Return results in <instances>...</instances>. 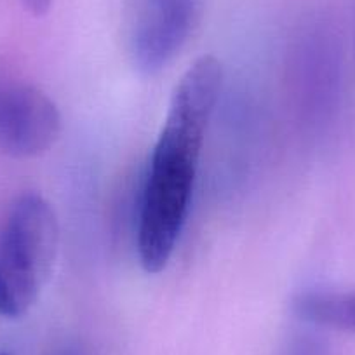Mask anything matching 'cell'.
I'll list each match as a JSON object with an SVG mask.
<instances>
[{
  "label": "cell",
  "instance_id": "cell-6",
  "mask_svg": "<svg viewBox=\"0 0 355 355\" xmlns=\"http://www.w3.org/2000/svg\"><path fill=\"white\" fill-rule=\"evenodd\" d=\"M300 319L327 329L355 333V291H305L293 302Z\"/></svg>",
  "mask_w": 355,
  "mask_h": 355
},
{
  "label": "cell",
  "instance_id": "cell-8",
  "mask_svg": "<svg viewBox=\"0 0 355 355\" xmlns=\"http://www.w3.org/2000/svg\"><path fill=\"white\" fill-rule=\"evenodd\" d=\"M60 355H80V354H78L77 350H71V348H70V350H64V352H61Z\"/></svg>",
  "mask_w": 355,
  "mask_h": 355
},
{
  "label": "cell",
  "instance_id": "cell-7",
  "mask_svg": "<svg viewBox=\"0 0 355 355\" xmlns=\"http://www.w3.org/2000/svg\"><path fill=\"white\" fill-rule=\"evenodd\" d=\"M21 4L25 6L26 11L32 12L33 16H44L49 12L53 0H21Z\"/></svg>",
  "mask_w": 355,
  "mask_h": 355
},
{
  "label": "cell",
  "instance_id": "cell-1",
  "mask_svg": "<svg viewBox=\"0 0 355 355\" xmlns=\"http://www.w3.org/2000/svg\"><path fill=\"white\" fill-rule=\"evenodd\" d=\"M223 85V67L200 56L171 98L153 148L138 216V256L146 274L167 266L187 223L207 128Z\"/></svg>",
  "mask_w": 355,
  "mask_h": 355
},
{
  "label": "cell",
  "instance_id": "cell-9",
  "mask_svg": "<svg viewBox=\"0 0 355 355\" xmlns=\"http://www.w3.org/2000/svg\"><path fill=\"white\" fill-rule=\"evenodd\" d=\"M0 355H8V354H0Z\"/></svg>",
  "mask_w": 355,
  "mask_h": 355
},
{
  "label": "cell",
  "instance_id": "cell-5",
  "mask_svg": "<svg viewBox=\"0 0 355 355\" xmlns=\"http://www.w3.org/2000/svg\"><path fill=\"white\" fill-rule=\"evenodd\" d=\"M200 0H138L132 53L138 67L155 73L174 60L192 33Z\"/></svg>",
  "mask_w": 355,
  "mask_h": 355
},
{
  "label": "cell",
  "instance_id": "cell-4",
  "mask_svg": "<svg viewBox=\"0 0 355 355\" xmlns=\"http://www.w3.org/2000/svg\"><path fill=\"white\" fill-rule=\"evenodd\" d=\"M61 132L56 103L23 82L0 80V152L16 159L46 153Z\"/></svg>",
  "mask_w": 355,
  "mask_h": 355
},
{
  "label": "cell",
  "instance_id": "cell-2",
  "mask_svg": "<svg viewBox=\"0 0 355 355\" xmlns=\"http://www.w3.org/2000/svg\"><path fill=\"white\" fill-rule=\"evenodd\" d=\"M60 248L53 206L37 193H23L0 230V315L18 319L39 298Z\"/></svg>",
  "mask_w": 355,
  "mask_h": 355
},
{
  "label": "cell",
  "instance_id": "cell-3",
  "mask_svg": "<svg viewBox=\"0 0 355 355\" xmlns=\"http://www.w3.org/2000/svg\"><path fill=\"white\" fill-rule=\"evenodd\" d=\"M295 60L300 110L310 124H331L343 96V56L340 37L327 19H313L302 30Z\"/></svg>",
  "mask_w": 355,
  "mask_h": 355
}]
</instances>
